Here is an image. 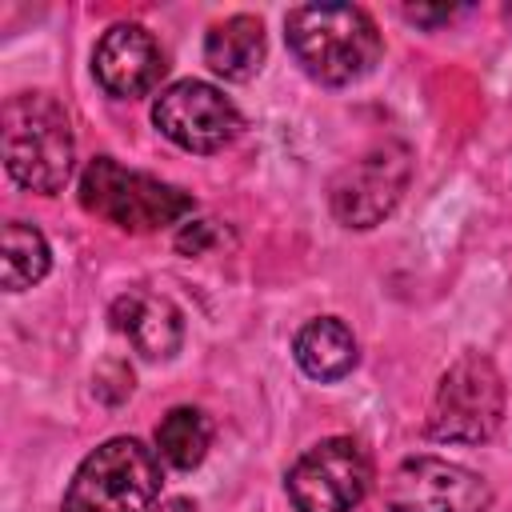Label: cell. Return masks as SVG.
<instances>
[{"label": "cell", "mask_w": 512, "mask_h": 512, "mask_svg": "<svg viewBox=\"0 0 512 512\" xmlns=\"http://www.w3.org/2000/svg\"><path fill=\"white\" fill-rule=\"evenodd\" d=\"M284 44L304 76L324 88H348L376 72L384 36L360 4H300L284 12Z\"/></svg>", "instance_id": "6da1fadb"}, {"label": "cell", "mask_w": 512, "mask_h": 512, "mask_svg": "<svg viewBox=\"0 0 512 512\" xmlns=\"http://www.w3.org/2000/svg\"><path fill=\"white\" fill-rule=\"evenodd\" d=\"M4 168L8 176L36 192L56 196L76 168V132L64 104L52 92H20L4 100L0 112Z\"/></svg>", "instance_id": "7a4b0ae2"}, {"label": "cell", "mask_w": 512, "mask_h": 512, "mask_svg": "<svg viewBox=\"0 0 512 512\" xmlns=\"http://www.w3.org/2000/svg\"><path fill=\"white\" fill-rule=\"evenodd\" d=\"M80 208L108 220L120 232H160L196 212L192 192L148 176L140 168H124L116 156H92L76 184Z\"/></svg>", "instance_id": "3957f363"}, {"label": "cell", "mask_w": 512, "mask_h": 512, "mask_svg": "<svg viewBox=\"0 0 512 512\" xmlns=\"http://www.w3.org/2000/svg\"><path fill=\"white\" fill-rule=\"evenodd\" d=\"M164 488L160 456L136 436L96 444L72 472L60 512H152Z\"/></svg>", "instance_id": "277c9868"}, {"label": "cell", "mask_w": 512, "mask_h": 512, "mask_svg": "<svg viewBox=\"0 0 512 512\" xmlns=\"http://www.w3.org/2000/svg\"><path fill=\"white\" fill-rule=\"evenodd\" d=\"M504 376L484 352L456 356L432 392L424 432L436 444H484L504 424Z\"/></svg>", "instance_id": "5b68a950"}, {"label": "cell", "mask_w": 512, "mask_h": 512, "mask_svg": "<svg viewBox=\"0 0 512 512\" xmlns=\"http://www.w3.org/2000/svg\"><path fill=\"white\" fill-rule=\"evenodd\" d=\"M372 488V460L352 436H324L304 448L284 472V492L296 512H352Z\"/></svg>", "instance_id": "8992f818"}, {"label": "cell", "mask_w": 512, "mask_h": 512, "mask_svg": "<svg viewBox=\"0 0 512 512\" xmlns=\"http://www.w3.org/2000/svg\"><path fill=\"white\" fill-rule=\"evenodd\" d=\"M412 180V152L400 140H384L368 148L364 156L348 160L332 180H328V208L340 228L368 232L392 208L400 204L404 188Z\"/></svg>", "instance_id": "52a82bcc"}, {"label": "cell", "mask_w": 512, "mask_h": 512, "mask_svg": "<svg viewBox=\"0 0 512 512\" xmlns=\"http://www.w3.org/2000/svg\"><path fill=\"white\" fill-rule=\"evenodd\" d=\"M152 124L176 148L192 156H212V152H224L240 136L244 116L216 84L188 76V80L160 88V96L152 100Z\"/></svg>", "instance_id": "ba28073f"}, {"label": "cell", "mask_w": 512, "mask_h": 512, "mask_svg": "<svg viewBox=\"0 0 512 512\" xmlns=\"http://www.w3.org/2000/svg\"><path fill=\"white\" fill-rule=\"evenodd\" d=\"M492 484L444 456H408L392 468L384 512H488Z\"/></svg>", "instance_id": "9c48e42d"}, {"label": "cell", "mask_w": 512, "mask_h": 512, "mask_svg": "<svg viewBox=\"0 0 512 512\" xmlns=\"http://www.w3.org/2000/svg\"><path fill=\"white\" fill-rule=\"evenodd\" d=\"M164 72H168V56L160 40L136 20L112 24L92 48V76L112 100L148 96L164 80Z\"/></svg>", "instance_id": "30bf717a"}, {"label": "cell", "mask_w": 512, "mask_h": 512, "mask_svg": "<svg viewBox=\"0 0 512 512\" xmlns=\"http://www.w3.org/2000/svg\"><path fill=\"white\" fill-rule=\"evenodd\" d=\"M112 328L136 348L144 360H172L184 348V312L156 292L132 288L112 300Z\"/></svg>", "instance_id": "8fae6325"}, {"label": "cell", "mask_w": 512, "mask_h": 512, "mask_svg": "<svg viewBox=\"0 0 512 512\" xmlns=\"http://www.w3.org/2000/svg\"><path fill=\"white\" fill-rule=\"evenodd\" d=\"M268 60V36H264V20L252 12H236L216 20L204 32V64L228 80V84H248Z\"/></svg>", "instance_id": "7c38bea8"}, {"label": "cell", "mask_w": 512, "mask_h": 512, "mask_svg": "<svg viewBox=\"0 0 512 512\" xmlns=\"http://www.w3.org/2000/svg\"><path fill=\"white\" fill-rule=\"evenodd\" d=\"M296 368L316 384H336L360 364V344L340 316H312L292 336Z\"/></svg>", "instance_id": "4fadbf2b"}, {"label": "cell", "mask_w": 512, "mask_h": 512, "mask_svg": "<svg viewBox=\"0 0 512 512\" xmlns=\"http://www.w3.org/2000/svg\"><path fill=\"white\" fill-rule=\"evenodd\" d=\"M52 268V248L44 232L28 220H8L0 232V284L4 292H24L40 284Z\"/></svg>", "instance_id": "5bb4252c"}, {"label": "cell", "mask_w": 512, "mask_h": 512, "mask_svg": "<svg viewBox=\"0 0 512 512\" xmlns=\"http://www.w3.org/2000/svg\"><path fill=\"white\" fill-rule=\"evenodd\" d=\"M208 448H212V424H208V416L200 408L180 404V408L160 416V424H156V456L168 468L192 472V468L204 464Z\"/></svg>", "instance_id": "9a60e30c"}, {"label": "cell", "mask_w": 512, "mask_h": 512, "mask_svg": "<svg viewBox=\"0 0 512 512\" xmlns=\"http://www.w3.org/2000/svg\"><path fill=\"white\" fill-rule=\"evenodd\" d=\"M464 12V4H404V20L420 24V28H440V24H452L456 16Z\"/></svg>", "instance_id": "2e32d148"}, {"label": "cell", "mask_w": 512, "mask_h": 512, "mask_svg": "<svg viewBox=\"0 0 512 512\" xmlns=\"http://www.w3.org/2000/svg\"><path fill=\"white\" fill-rule=\"evenodd\" d=\"M208 240H212L208 220H188V224L180 228V236H176V248H180V252H188V256H196V252H204V248H208Z\"/></svg>", "instance_id": "e0dca14e"}, {"label": "cell", "mask_w": 512, "mask_h": 512, "mask_svg": "<svg viewBox=\"0 0 512 512\" xmlns=\"http://www.w3.org/2000/svg\"><path fill=\"white\" fill-rule=\"evenodd\" d=\"M152 512H196V508H192V500H164Z\"/></svg>", "instance_id": "ac0fdd59"}]
</instances>
